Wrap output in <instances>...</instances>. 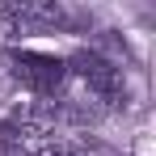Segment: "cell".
Returning <instances> with one entry per match:
<instances>
[{
    "instance_id": "6da1fadb",
    "label": "cell",
    "mask_w": 156,
    "mask_h": 156,
    "mask_svg": "<svg viewBox=\"0 0 156 156\" xmlns=\"http://www.w3.org/2000/svg\"><path fill=\"white\" fill-rule=\"evenodd\" d=\"M72 68H76V76L89 84V93H93L97 101L118 105V97H122V68H118V63H110V59L97 55V51H76L72 55Z\"/></svg>"
},
{
    "instance_id": "7a4b0ae2",
    "label": "cell",
    "mask_w": 156,
    "mask_h": 156,
    "mask_svg": "<svg viewBox=\"0 0 156 156\" xmlns=\"http://www.w3.org/2000/svg\"><path fill=\"white\" fill-rule=\"evenodd\" d=\"M13 68H17V80L30 84L34 93H55L59 80H63V63L55 55H34V51H21L13 55Z\"/></svg>"
},
{
    "instance_id": "3957f363",
    "label": "cell",
    "mask_w": 156,
    "mask_h": 156,
    "mask_svg": "<svg viewBox=\"0 0 156 156\" xmlns=\"http://www.w3.org/2000/svg\"><path fill=\"white\" fill-rule=\"evenodd\" d=\"M38 156H84V148H80L76 139H47L38 148Z\"/></svg>"
},
{
    "instance_id": "277c9868",
    "label": "cell",
    "mask_w": 156,
    "mask_h": 156,
    "mask_svg": "<svg viewBox=\"0 0 156 156\" xmlns=\"http://www.w3.org/2000/svg\"><path fill=\"white\" fill-rule=\"evenodd\" d=\"M17 34H26V26L17 21V13L9 4H0V38H17Z\"/></svg>"
}]
</instances>
